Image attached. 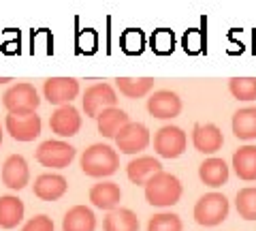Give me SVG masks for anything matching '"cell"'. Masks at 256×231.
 Listing matches in <instances>:
<instances>
[{"label":"cell","mask_w":256,"mask_h":231,"mask_svg":"<svg viewBox=\"0 0 256 231\" xmlns=\"http://www.w3.org/2000/svg\"><path fill=\"white\" fill-rule=\"evenodd\" d=\"M118 167H120V156L107 143H92L82 154V169L90 178L114 176Z\"/></svg>","instance_id":"cell-1"},{"label":"cell","mask_w":256,"mask_h":231,"mask_svg":"<svg viewBox=\"0 0 256 231\" xmlns=\"http://www.w3.org/2000/svg\"><path fill=\"white\" fill-rule=\"evenodd\" d=\"M182 182L173 176V173L160 171L146 184V199L150 205L156 208H169L175 205L182 199Z\"/></svg>","instance_id":"cell-2"},{"label":"cell","mask_w":256,"mask_h":231,"mask_svg":"<svg viewBox=\"0 0 256 231\" xmlns=\"http://www.w3.org/2000/svg\"><path fill=\"white\" fill-rule=\"evenodd\" d=\"M228 216V199L222 193H207L194 205V220L201 227H216Z\"/></svg>","instance_id":"cell-3"},{"label":"cell","mask_w":256,"mask_h":231,"mask_svg":"<svg viewBox=\"0 0 256 231\" xmlns=\"http://www.w3.org/2000/svg\"><path fill=\"white\" fill-rule=\"evenodd\" d=\"M2 105L6 107L9 114H34L36 107L41 105L38 92L32 84L22 82L11 86L2 97Z\"/></svg>","instance_id":"cell-4"},{"label":"cell","mask_w":256,"mask_h":231,"mask_svg":"<svg viewBox=\"0 0 256 231\" xmlns=\"http://www.w3.org/2000/svg\"><path fill=\"white\" fill-rule=\"evenodd\" d=\"M77 150L70 143L62 139H47L36 150V161L43 167H52V169H64L68 167L70 161L75 158Z\"/></svg>","instance_id":"cell-5"},{"label":"cell","mask_w":256,"mask_h":231,"mask_svg":"<svg viewBox=\"0 0 256 231\" xmlns=\"http://www.w3.org/2000/svg\"><path fill=\"white\" fill-rule=\"evenodd\" d=\"M188 146V137L180 126L175 124H166L162 129H158L154 135V150L158 156L162 158H178L186 152Z\"/></svg>","instance_id":"cell-6"},{"label":"cell","mask_w":256,"mask_h":231,"mask_svg":"<svg viewBox=\"0 0 256 231\" xmlns=\"http://www.w3.org/2000/svg\"><path fill=\"white\" fill-rule=\"evenodd\" d=\"M84 111L90 118H98L105 109L118 107V94L109 84H94L84 92Z\"/></svg>","instance_id":"cell-7"},{"label":"cell","mask_w":256,"mask_h":231,"mask_svg":"<svg viewBox=\"0 0 256 231\" xmlns=\"http://www.w3.org/2000/svg\"><path fill=\"white\" fill-rule=\"evenodd\" d=\"M4 126L15 141H34L41 135V118L36 114H9Z\"/></svg>","instance_id":"cell-8"},{"label":"cell","mask_w":256,"mask_h":231,"mask_svg":"<svg viewBox=\"0 0 256 231\" xmlns=\"http://www.w3.org/2000/svg\"><path fill=\"white\" fill-rule=\"evenodd\" d=\"M43 94L52 105H70V101L79 94V82L73 77H50L43 84Z\"/></svg>","instance_id":"cell-9"},{"label":"cell","mask_w":256,"mask_h":231,"mask_svg":"<svg viewBox=\"0 0 256 231\" xmlns=\"http://www.w3.org/2000/svg\"><path fill=\"white\" fill-rule=\"evenodd\" d=\"M118 150L124 154H137L150 146V131L141 122H128L116 137Z\"/></svg>","instance_id":"cell-10"},{"label":"cell","mask_w":256,"mask_h":231,"mask_svg":"<svg viewBox=\"0 0 256 231\" xmlns=\"http://www.w3.org/2000/svg\"><path fill=\"white\" fill-rule=\"evenodd\" d=\"M148 111L160 120H171L180 116L182 99L171 90H158L148 99Z\"/></svg>","instance_id":"cell-11"},{"label":"cell","mask_w":256,"mask_h":231,"mask_svg":"<svg viewBox=\"0 0 256 231\" xmlns=\"http://www.w3.org/2000/svg\"><path fill=\"white\" fill-rule=\"evenodd\" d=\"M50 126L58 137H73L82 129V116L73 105H64L52 114Z\"/></svg>","instance_id":"cell-12"},{"label":"cell","mask_w":256,"mask_h":231,"mask_svg":"<svg viewBox=\"0 0 256 231\" xmlns=\"http://www.w3.org/2000/svg\"><path fill=\"white\" fill-rule=\"evenodd\" d=\"M2 182L6 188L22 190L30 182V169L28 163L22 154H11L2 165Z\"/></svg>","instance_id":"cell-13"},{"label":"cell","mask_w":256,"mask_h":231,"mask_svg":"<svg viewBox=\"0 0 256 231\" xmlns=\"http://www.w3.org/2000/svg\"><path fill=\"white\" fill-rule=\"evenodd\" d=\"M192 143H194L198 152L214 154L222 148L224 135L216 124H194V129H192Z\"/></svg>","instance_id":"cell-14"},{"label":"cell","mask_w":256,"mask_h":231,"mask_svg":"<svg viewBox=\"0 0 256 231\" xmlns=\"http://www.w3.org/2000/svg\"><path fill=\"white\" fill-rule=\"evenodd\" d=\"M160 171H162V165H160V161L154 156H137V158H132L126 167L128 180L137 186H146L148 182Z\"/></svg>","instance_id":"cell-15"},{"label":"cell","mask_w":256,"mask_h":231,"mask_svg":"<svg viewBox=\"0 0 256 231\" xmlns=\"http://www.w3.org/2000/svg\"><path fill=\"white\" fill-rule=\"evenodd\" d=\"M68 188V182L60 173H41L34 180V195L43 201H56Z\"/></svg>","instance_id":"cell-16"},{"label":"cell","mask_w":256,"mask_h":231,"mask_svg":"<svg viewBox=\"0 0 256 231\" xmlns=\"http://www.w3.org/2000/svg\"><path fill=\"white\" fill-rule=\"evenodd\" d=\"M90 201L94 208L114 212L118 210V203L122 201V190L116 182H98L90 188Z\"/></svg>","instance_id":"cell-17"},{"label":"cell","mask_w":256,"mask_h":231,"mask_svg":"<svg viewBox=\"0 0 256 231\" xmlns=\"http://www.w3.org/2000/svg\"><path fill=\"white\" fill-rule=\"evenodd\" d=\"M96 216L88 205H73L62 218V231H94Z\"/></svg>","instance_id":"cell-18"},{"label":"cell","mask_w":256,"mask_h":231,"mask_svg":"<svg viewBox=\"0 0 256 231\" xmlns=\"http://www.w3.org/2000/svg\"><path fill=\"white\" fill-rule=\"evenodd\" d=\"M198 178H201L203 184L212 186V188H218L222 184H226L228 180V165L222 161V158H207L198 165Z\"/></svg>","instance_id":"cell-19"},{"label":"cell","mask_w":256,"mask_h":231,"mask_svg":"<svg viewBox=\"0 0 256 231\" xmlns=\"http://www.w3.org/2000/svg\"><path fill=\"white\" fill-rule=\"evenodd\" d=\"M130 122V118L124 109L120 107H111V109H105L102 114L96 118V124H98V133L102 137H118V133L124 129V126Z\"/></svg>","instance_id":"cell-20"},{"label":"cell","mask_w":256,"mask_h":231,"mask_svg":"<svg viewBox=\"0 0 256 231\" xmlns=\"http://www.w3.org/2000/svg\"><path fill=\"white\" fill-rule=\"evenodd\" d=\"M233 169L246 182L256 180V146H242L233 154Z\"/></svg>","instance_id":"cell-21"},{"label":"cell","mask_w":256,"mask_h":231,"mask_svg":"<svg viewBox=\"0 0 256 231\" xmlns=\"http://www.w3.org/2000/svg\"><path fill=\"white\" fill-rule=\"evenodd\" d=\"M24 220V201L15 195L0 197V227L13 229Z\"/></svg>","instance_id":"cell-22"},{"label":"cell","mask_w":256,"mask_h":231,"mask_svg":"<svg viewBox=\"0 0 256 231\" xmlns=\"http://www.w3.org/2000/svg\"><path fill=\"white\" fill-rule=\"evenodd\" d=\"M233 133L237 139H256V107H244L233 114Z\"/></svg>","instance_id":"cell-23"},{"label":"cell","mask_w":256,"mask_h":231,"mask_svg":"<svg viewBox=\"0 0 256 231\" xmlns=\"http://www.w3.org/2000/svg\"><path fill=\"white\" fill-rule=\"evenodd\" d=\"M102 227L105 231H139V218L132 210L118 208L114 212H107Z\"/></svg>","instance_id":"cell-24"},{"label":"cell","mask_w":256,"mask_h":231,"mask_svg":"<svg viewBox=\"0 0 256 231\" xmlns=\"http://www.w3.org/2000/svg\"><path fill=\"white\" fill-rule=\"evenodd\" d=\"M118 90L128 99H141L154 88V79L152 77H118L116 79Z\"/></svg>","instance_id":"cell-25"},{"label":"cell","mask_w":256,"mask_h":231,"mask_svg":"<svg viewBox=\"0 0 256 231\" xmlns=\"http://www.w3.org/2000/svg\"><path fill=\"white\" fill-rule=\"evenodd\" d=\"M235 205H237V214L246 220H256V188L254 186H246L237 193L235 197Z\"/></svg>","instance_id":"cell-26"},{"label":"cell","mask_w":256,"mask_h":231,"mask_svg":"<svg viewBox=\"0 0 256 231\" xmlns=\"http://www.w3.org/2000/svg\"><path fill=\"white\" fill-rule=\"evenodd\" d=\"M228 90L237 101H254L256 99V77L228 79Z\"/></svg>","instance_id":"cell-27"},{"label":"cell","mask_w":256,"mask_h":231,"mask_svg":"<svg viewBox=\"0 0 256 231\" xmlns=\"http://www.w3.org/2000/svg\"><path fill=\"white\" fill-rule=\"evenodd\" d=\"M148 231H184V222L178 214L160 212V214H154V216L150 218Z\"/></svg>","instance_id":"cell-28"},{"label":"cell","mask_w":256,"mask_h":231,"mask_svg":"<svg viewBox=\"0 0 256 231\" xmlns=\"http://www.w3.org/2000/svg\"><path fill=\"white\" fill-rule=\"evenodd\" d=\"M122 47L126 54H139L143 50V37L137 30H126L122 35Z\"/></svg>","instance_id":"cell-29"},{"label":"cell","mask_w":256,"mask_h":231,"mask_svg":"<svg viewBox=\"0 0 256 231\" xmlns=\"http://www.w3.org/2000/svg\"><path fill=\"white\" fill-rule=\"evenodd\" d=\"M22 231H54V220L47 214H36L22 227Z\"/></svg>","instance_id":"cell-30"},{"label":"cell","mask_w":256,"mask_h":231,"mask_svg":"<svg viewBox=\"0 0 256 231\" xmlns=\"http://www.w3.org/2000/svg\"><path fill=\"white\" fill-rule=\"evenodd\" d=\"M152 45H154V50L158 54H169L173 50V37H171V33H166V30H160V33H156L154 39H152Z\"/></svg>","instance_id":"cell-31"},{"label":"cell","mask_w":256,"mask_h":231,"mask_svg":"<svg viewBox=\"0 0 256 231\" xmlns=\"http://www.w3.org/2000/svg\"><path fill=\"white\" fill-rule=\"evenodd\" d=\"M6 82H11L9 77H0V84H6Z\"/></svg>","instance_id":"cell-32"},{"label":"cell","mask_w":256,"mask_h":231,"mask_svg":"<svg viewBox=\"0 0 256 231\" xmlns=\"http://www.w3.org/2000/svg\"><path fill=\"white\" fill-rule=\"evenodd\" d=\"M0 143H2V126H0Z\"/></svg>","instance_id":"cell-33"}]
</instances>
